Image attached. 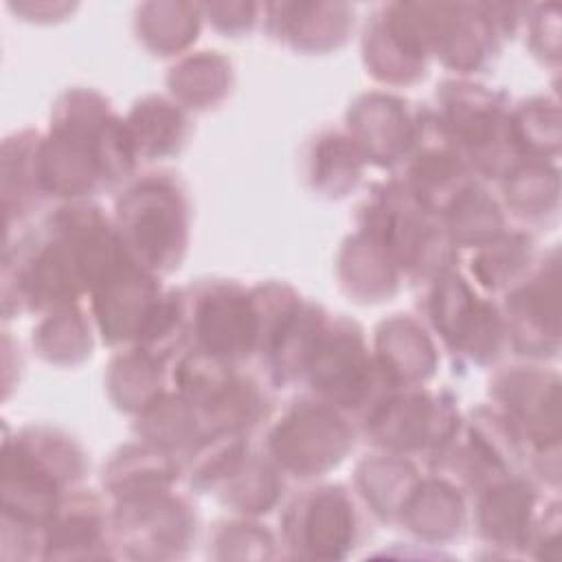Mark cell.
<instances>
[{
  "mask_svg": "<svg viewBox=\"0 0 562 562\" xmlns=\"http://www.w3.org/2000/svg\"><path fill=\"white\" fill-rule=\"evenodd\" d=\"M162 369L165 360L136 345L134 349H127L119 358H114V362L110 364L108 386L116 406L138 413L149 400H154L162 391Z\"/></svg>",
  "mask_w": 562,
  "mask_h": 562,
  "instance_id": "cell-20",
  "label": "cell"
},
{
  "mask_svg": "<svg viewBox=\"0 0 562 562\" xmlns=\"http://www.w3.org/2000/svg\"><path fill=\"white\" fill-rule=\"evenodd\" d=\"M167 83L171 92L191 108H209V103L224 97L231 83V64L213 50H202L173 66Z\"/></svg>",
  "mask_w": 562,
  "mask_h": 562,
  "instance_id": "cell-21",
  "label": "cell"
},
{
  "mask_svg": "<svg viewBox=\"0 0 562 562\" xmlns=\"http://www.w3.org/2000/svg\"><path fill=\"white\" fill-rule=\"evenodd\" d=\"M347 123L349 136L364 158L382 167L402 162L415 136V116L408 114L406 103L380 92L360 97L349 110Z\"/></svg>",
  "mask_w": 562,
  "mask_h": 562,
  "instance_id": "cell-11",
  "label": "cell"
},
{
  "mask_svg": "<svg viewBox=\"0 0 562 562\" xmlns=\"http://www.w3.org/2000/svg\"><path fill=\"white\" fill-rule=\"evenodd\" d=\"M342 413L316 395L292 402L268 435L270 461L303 479L336 468L353 446V428Z\"/></svg>",
  "mask_w": 562,
  "mask_h": 562,
  "instance_id": "cell-3",
  "label": "cell"
},
{
  "mask_svg": "<svg viewBox=\"0 0 562 562\" xmlns=\"http://www.w3.org/2000/svg\"><path fill=\"white\" fill-rule=\"evenodd\" d=\"M33 347L42 358L57 364H72L90 356V325L77 303L48 310L37 329H33Z\"/></svg>",
  "mask_w": 562,
  "mask_h": 562,
  "instance_id": "cell-19",
  "label": "cell"
},
{
  "mask_svg": "<svg viewBox=\"0 0 562 562\" xmlns=\"http://www.w3.org/2000/svg\"><path fill=\"white\" fill-rule=\"evenodd\" d=\"M364 64L382 81L408 83L424 77L430 57L413 2L380 4L362 33Z\"/></svg>",
  "mask_w": 562,
  "mask_h": 562,
  "instance_id": "cell-8",
  "label": "cell"
},
{
  "mask_svg": "<svg viewBox=\"0 0 562 562\" xmlns=\"http://www.w3.org/2000/svg\"><path fill=\"white\" fill-rule=\"evenodd\" d=\"M83 472V452L68 435L46 426L15 432L4 441L2 516L44 529Z\"/></svg>",
  "mask_w": 562,
  "mask_h": 562,
  "instance_id": "cell-1",
  "label": "cell"
},
{
  "mask_svg": "<svg viewBox=\"0 0 562 562\" xmlns=\"http://www.w3.org/2000/svg\"><path fill=\"white\" fill-rule=\"evenodd\" d=\"M40 143L42 136L33 132H20L4 140L2 147V193L7 226L22 222L40 198H44L40 180Z\"/></svg>",
  "mask_w": 562,
  "mask_h": 562,
  "instance_id": "cell-15",
  "label": "cell"
},
{
  "mask_svg": "<svg viewBox=\"0 0 562 562\" xmlns=\"http://www.w3.org/2000/svg\"><path fill=\"white\" fill-rule=\"evenodd\" d=\"M426 314L443 345L476 364L492 362L507 338L498 310L474 294L470 283L448 270L432 279L426 296Z\"/></svg>",
  "mask_w": 562,
  "mask_h": 562,
  "instance_id": "cell-6",
  "label": "cell"
},
{
  "mask_svg": "<svg viewBox=\"0 0 562 562\" xmlns=\"http://www.w3.org/2000/svg\"><path fill=\"white\" fill-rule=\"evenodd\" d=\"M358 531V514L347 490L340 485H321L307 490L288 507L285 538L290 544L312 547V555H321L323 547L353 544Z\"/></svg>",
  "mask_w": 562,
  "mask_h": 562,
  "instance_id": "cell-9",
  "label": "cell"
},
{
  "mask_svg": "<svg viewBox=\"0 0 562 562\" xmlns=\"http://www.w3.org/2000/svg\"><path fill=\"white\" fill-rule=\"evenodd\" d=\"M90 294L97 327L112 345H136L165 296L154 272L132 259L116 266Z\"/></svg>",
  "mask_w": 562,
  "mask_h": 562,
  "instance_id": "cell-7",
  "label": "cell"
},
{
  "mask_svg": "<svg viewBox=\"0 0 562 562\" xmlns=\"http://www.w3.org/2000/svg\"><path fill=\"white\" fill-rule=\"evenodd\" d=\"M178 476V463L169 450L143 441V446H127L112 459L103 472V483L116 498L169 490Z\"/></svg>",
  "mask_w": 562,
  "mask_h": 562,
  "instance_id": "cell-16",
  "label": "cell"
},
{
  "mask_svg": "<svg viewBox=\"0 0 562 562\" xmlns=\"http://www.w3.org/2000/svg\"><path fill=\"white\" fill-rule=\"evenodd\" d=\"M531 263V241L518 233H503L496 239L476 248L472 257V274L485 290L512 288Z\"/></svg>",
  "mask_w": 562,
  "mask_h": 562,
  "instance_id": "cell-22",
  "label": "cell"
},
{
  "mask_svg": "<svg viewBox=\"0 0 562 562\" xmlns=\"http://www.w3.org/2000/svg\"><path fill=\"white\" fill-rule=\"evenodd\" d=\"M127 130L136 156L162 158L178 151L187 138V116L178 103L162 97H145L127 116Z\"/></svg>",
  "mask_w": 562,
  "mask_h": 562,
  "instance_id": "cell-17",
  "label": "cell"
},
{
  "mask_svg": "<svg viewBox=\"0 0 562 562\" xmlns=\"http://www.w3.org/2000/svg\"><path fill=\"white\" fill-rule=\"evenodd\" d=\"M375 362L393 386H419L437 367V351L428 331L413 318L397 314L375 331Z\"/></svg>",
  "mask_w": 562,
  "mask_h": 562,
  "instance_id": "cell-13",
  "label": "cell"
},
{
  "mask_svg": "<svg viewBox=\"0 0 562 562\" xmlns=\"http://www.w3.org/2000/svg\"><path fill=\"white\" fill-rule=\"evenodd\" d=\"M325 138H327L329 154L334 160H329V156L323 151V147L318 143H314L310 178L316 189H321L329 195H345L360 180L367 158L349 134L331 132V134H325Z\"/></svg>",
  "mask_w": 562,
  "mask_h": 562,
  "instance_id": "cell-23",
  "label": "cell"
},
{
  "mask_svg": "<svg viewBox=\"0 0 562 562\" xmlns=\"http://www.w3.org/2000/svg\"><path fill=\"white\" fill-rule=\"evenodd\" d=\"M114 228L132 261L149 272L180 266L189 237V204L171 173H145L116 200Z\"/></svg>",
  "mask_w": 562,
  "mask_h": 562,
  "instance_id": "cell-2",
  "label": "cell"
},
{
  "mask_svg": "<svg viewBox=\"0 0 562 562\" xmlns=\"http://www.w3.org/2000/svg\"><path fill=\"white\" fill-rule=\"evenodd\" d=\"M362 426L382 450L435 452L457 435L459 415L443 395L419 386H393L362 413Z\"/></svg>",
  "mask_w": 562,
  "mask_h": 562,
  "instance_id": "cell-5",
  "label": "cell"
},
{
  "mask_svg": "<svg viewBox=\"0 0 562 562\" xmlns=\"http://www.w3.org/2000/svg\"><path fill=\"white\" fill-rule=\"evenodd\" d=\"M479 527L487 540L518 544L529 536L536 494L522 479L505 476L479 490Z\"/></svg>",
  "mask_w": 562,
  "mask_h": 562,
  "instance_id": "cell-14",
  "label": "cell"
},
{
  "mask_svg": "<svg viewBox=\"0 0 562 562\" xmlns=\"http://www.w3.org/2000/svg\"><path fill=\"white\" fill-rule=\"evenodd\" d=\"M268 31L296 50H327L347 40L353 26V7L331 2L263 4Z\"/></svg>",
  "mask_w": 562,
  "mask_h": 562,
  "instance_id": "cell-12",
  "label": "cell"
},
{
  "mask_svg": "<svg viewBox=\"0 0 562 562\" xmlns=\"http://www.w3.org/2000/svg\"><path fill=\"white\" fill-rule=\"evenodd\" d=\"M200 4L149 2L136 9L138 40L160 55H173L189 46L200 33Z\"/></svg>",
  "mask_w": 562,
  "mask_h": 562,
  "instance_id": "cell-18",
  "label": "cell"
},
{
  "mask_svg": "<svg viewBox=\"0 0 562 562\" xmlns=\"http://www.w3.org/2000/svg\"><path fill=\"white\" fill-rule=\"evenodd\" d=\"M184 314L189 347L233 364L257 353L259 314L252 290L228 281L202 283L184 292Z\"/></svg>",
  "mask_w": 562,
  "mask_h": 562,
  "instance_id": "cell-4",
  "label": "cell"
},
{
  "mask_svg": "<svg viewBox=\"0 0 562 562\" xmlns=\"http://www.w3.org/2000/svg\"><path fill=\"white\" fill-rule=\"evenodd\" d=\"M558 259L540 266L533 279L522 281L507 294L505 329L518 353L544 356L558 349Z\"/></svg>",
  "mask_w": 562,
  "mask_h": 562,
  "instance_id": "cell-10",
  "label": "cell"
}]
</instances>
